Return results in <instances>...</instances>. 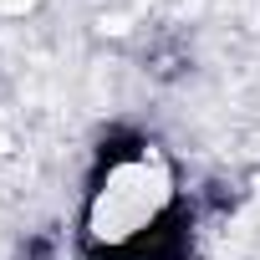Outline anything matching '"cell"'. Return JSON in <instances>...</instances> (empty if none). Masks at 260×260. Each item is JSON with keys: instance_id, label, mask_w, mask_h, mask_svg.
Wrapping results in <instances>:
<instances>
[{"instance_id": "1", "label": "cell", "mask_w": 260, "mask_h": 260, "mask_svg": "<svg viewBox=\"0 0 260 260\" xmlns=\"http://www.w3.org/2000/svg\"><path fill=\"white\" fill-rule=\"evenodd\" d=\"M179 189L169 158L133 138L127 148H107L82 209V240L102 260H133L153 235L179 224Z\"/></svg>"}]
</instances>
